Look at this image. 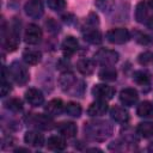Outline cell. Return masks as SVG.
I'll return each instance as SVG.
<instances>
[{
    "mask_svg": "<svg viewBox=\"0 0 153 153\" xmlns=\"http://www.w3.org/2000/svg\"><path fill=\"white\" fill-rule=\"evenodd\" d=\"M84 131L92 141H105L112 134V126L106 121H92L85 123Z\"/></svg>",
    "mask_w": 153,
    "mask_h": 153,
    "instance_id": "cell-1",
    "label": "cell"
},
{
    "mask_svg": "<svg viewBox=\"0 0 153 153\" xmlns=\"http://www.w3.org/2000/svg\"><path fill=\"white\" fill-rule=\"evenodd\" d=\"M59 84H60L62 91L71 96L81 97L84 94V90H85L84 82L81 80H78L71 72H65L60 76Z\"/></svg>",
    "mask_w": 153,
    "mask_h": 153,
    "instance_id": "cell-2",
    "label": "cell"
},
{
    "mask_svg": "<svg viewBox=\"0 0 153 153\" xmlns=\"http://www.w3.org/2000/svg\"><path fill=\"white\" fill-rule=\"evenodd\" d=\"M19 35H20V22L17 18L13 19L11 26L4 35V43L8 51H14L19 45Z\"/></svg>",
    "mask_w": 153,
    "mask_h": 153,
    "instance_id": "cell-3",
    "label": "cell"
},
{
    "mask_svg": "<svg viewBox=\"0 0 153 153\" xmlns=\"http://www.w3.org/2000/svg\"><path fill=\"white\" fill-rule=\"evenodd\" d=\"M8 74L11 75V78L13 79V81L18 85H25L30 76H29V71L26 69V67L20 63L19 61H14L8 67Z\"/></svg>",
    "mask_w": 153,
    "mask_h": 153,
    "instance_id": "cell-4",
    "label": "cell"
},
{
    "mask_svg": "<svg viewBox=\"0 0 153 153\" xmlns=\"http://www.w3.org/2000/svg\"><path fill=\"white\" fill-rule=\"evenodd\" d=\"M96 63L100 66H112L118 61V53L111 49H99L93 55Z\"/></svg>",
    "mask_w": 153,
    "mask_h": 153,
    "instance_id": "cell-5",
    "label": "cell"
},
{
    "mask_svg": "<svg viewBox=\"0 0 153 153\" xmlns=\"http://www.w3.org/2000/svg\"><path fill=\"white\" fill-rule=\"evenodd\" d=\"M106 39L112 44H123L130 39V32L126 27L111 29L106 32Z\"/></svg>",
    "mask_w": 153,
    "mask_h": 153,
    "instance_id": "cell-6",
    "label": "cell"
},
{
    "mask_svg": "<svg viewBox=\"0 0 153 153\" xmlns=\"http://www.w3.org/2000/svg\"><path fill=\"white\" fill-rule=\"evenodd\" d=\"M29 122L35 126L36 128H39V129H44V130H49L54 127V121L51 118V116H49L48 114L47 115H42V114H35L30 120Z\"/></svg>",
    "mask_w": 153,
    "mask_h": 153,
    "instance_id": "cell-7",
    "label": "cell"
},
{
    "mask_svg": "<svg viewBox=\"0 0 153 153\" xmlns=\"http://www.w3.org/2000/svg\"><path fill=\"white\" fill-rule=\"evenodd\" d=\"M152 8L149 7V4H148V0H142L137 4L136 8H135V19L139 22V23H142V24H146L147 20L151 18V16L153 13H151ZM153 12V11H152Z\"/></svg>",
    "mask_w": 153,
    "mask_h": 153,
    "instance_id": "cell-8",
    "label": "cell"
},
{
    "mask_svg": "<svg viewBox=\"0 0 153 153\" xmlns=\"http://www.w3.org/2000/svg\"><path fill=\"white\" fill-rule=\"evenodd\" d=\"M25 13L32 19H38L43 14V5L41 0H27L24 6Z\"/></svg>",
    "mask_w": 153,
    "mask_h": 153,
    "instance_id": "cell-9",
    "label": "cell"
},
{
    "mask_svg": "<svg viewBox=\"0 0 153 153\" xmlns=\"http://www.w3.org/2000/svg\"><path fill=\"white\" fill-rule=\"evenodd\" d=\"M92 94L94 96V98L100 99V100H109L114 97L115 94V90L105 84H98L94 85L92 88Z\"/></svg>",
    "mask_w": 153,
    "mask_h": 153,
    "instance_id": "cell-10",
    "label": "cell"
},
{
    "mask_svg": "<svg viewBox=\"0 0 153 153\" xmlns=\"http://www.w3.org/2000/svg\"><path fill=\"white\" fill-rule=\"evenodd\" d=\"M24 39L27 44H37L42 39V30L36 24H30L24 35Z\"/></svg>",
    "mask_w": 153,
    "mask_h": 153,
    "instance_id": "cell-11",
    "label": "cell"
},
{
    "mask_svg": "<svg viewBox=\"0 0 153 153\" xmlns=\"http://www.w3.org/2000/svg\"><path fill=\"white\" fill-rule=\"evenodd\" d=\"M120 100L126 106H133V105H135L137 103L139 94H137L136 90L127 87V88H124V90H122L120 92Z\"/></svg>",
    "mask_w": 153,
    "mask_h": 153,
    "instance_id": "cell-12",
    "label": "cell"
},
{
    "mask_svg": "<svg viewBox=\"0 0 153 153\" xmlns=\"http://www.w3.org/2000/svg\"><path fill=\"white\" fill-rule=\"evenodd\" d=\"M25 99L32 106H41L44 103L43 93L38 88H35V87H31L25 92Z\"/></svg>",
    "mask_w": 153,
    "mask_h": 153,
    "instance_id": "cell-13",
    "label": "cell"
},
{
    "mask_svg": "<svg viewBox=\"0 0 153 153\" xmlns=\"http://www.w3.org/2000/svg\"><path fill=\"white\" fill-rule=\"evenodd\" d=\"M108 111V104L105 100H96L93 102L88 109H87V115L91 116V117H98V116H102L104 115L105 112Z\"/></svg>",
    "mask_w": 153,
    "mask_h": 153,
    "instance_id": "cell-14",
    "label": "cell"
},
{
    "mask_svg": "<svg viewBox=\"0 0 153 153\" xmlns=\"http://www.w3.org/2000/svg\"><path fill=\"white\" fill-rule=\"evenodd\" d=\"M24 141L29 146H32V147H42L44 145V136L42 134H39L38 131L30 130V131H26L25 133Z\"/></svg>",
    "mask_w": 153,
    "mask_h": 153,
    "instance_id": "cell-15",
    "label": "cell"
},
{
    "mask_svg": "<svg viewBox=\"0 0 153 153\" xmlns=\"http://www.w3.org/2000/svg\"><path fill=\"white\" fill-rule=\"evenodd\" d=\"M61 48H62V51H63L65 56L68 57V56L73 55L78 50V48H79L78 39L75 37H73V36H68V37H66L63 39V42L61 44Z\"/></svg>",
    "mask_w": 153,
    "mask_h": 153,
    "instance_id": "cell-16",
    "label": "cell"
},
{
    "mask_svg": "<svg viewBox=\"0 0 153 153\" xmlns=\"http://www.w3.org/2000/svg\"><path fill=\"white\" fill-rule=\"evenodd\" d=\"M82 36H84V39L91 44H100L103 38H102V33L99 30L96 29V26H91V27H87L84 32H82Z\"/></svg>",
    "mask_w": 153,
    "mask_h": 153,
    "instance_id": "cell-17",
    "label": "cell"
},
{
    "mask_svg": "<svg viewBox=\"0 0 153 153\" xmlns=\"http://www.w3.org/2000/svg\"><path fill=\"white\" fill-rule=\"evenodd\" d=\"M63 108H65L63 102L60 98H55V99H51L50 102H48L44 110L49 116H57L63 111Z\"/></svg>",
    "mask_w": 153,
    "mask_h": 153,
    "instance_id": "cell-18",
    "label": "cell"
},
{
    "mask_svg": "<svg viewBox=\"0 0 153 153\" xmlns=\"http://www.w3.org/2000/svg\"><path fill=\"white\" fill-rule=\"evenodd\" d=\"M110 116H111V118H112L115 122H117V123L124 124V123H127V122L129 121V114H128V111H127L124 108H122V106H114V108H111V110H110Z\"/></svg>",
    "mask_w": 153,
    "mask_h": 153,
    "instance_id": "cell-19",
    "label": "cell"
},
{
    "mask_svg": "<svg viewBox=\"0 0 153 153\" xmlns=\"http://www.w3.org/2000/svg\"><path fill=\"white\" fill-rule=\"evenodd\" d=\"M57 131L65 137H74L78 131V127L73 122H62L57 126Z\"/></svg>",
    "mask_w": 153,
    "mask_h": 153,
    "instance_id": "cell-20",
    "label": "cell"
},
{
    "mask_svg": "<svg viewBox=\"0 0 153 153\" xmlns=\"http://www.w3.org/2000/svg\"><path fill=\"white\" fill-rule=\"evenodd\" d=\"M76 69L82 75H91L94 71V62L90 59H80L76 62Z\"/></svg>",
    "mask_w": 153,
    "mask_h": 153,
    "instance_id": "cell-21",
    "label": "cell"
},
{
    "mask_svg": "<svg viewBox=\"0 0 153 153\" xmlns=\"http://www.w3.org/2000/svg\"><path fill=\"white\" fill-rule=\"evenodd\" d=\"M47 147L51 151H63L67 147V143L61 136H50L47 140Z\"/></svg>",
    "mask_w": 153,
    "mask_h": 153,
    "instance_id": "cell-22",
    "label": "cell"
},
{
    "mask_svg": "<svg viewBox=\"0 0 153 153\" xmlns=\"http://www.w3.org/2000/svg\"><path fill=\"white\" fill-rule=\"evenodd\" d=\"M136 114L139 117H143V118H152L153 117V104L148 100L142 102L137 109H136Z\"/></svg>",
    "mask_w": 153,
    "mask_h": 153,
    "instance_id": "cell-23",
    "label": "cell"
},
{
    "mask_svg": "<svg viewBox=\"0 0 153 153\" xmlns=\"http://www.w3.org/2000/svg\"><path fill=\"white\" fill-rule=\"evenodd\" d=\"M98 76L100 80L104 81H114L117 78V72L111 66H103V68L98 73Z\"/></svg>",
    "mask_w": 153,
    "mask_h": 153,
    "instance_id": "cell-24",
    "label": "cell"
},
{
    "mask_svg": "<svg viewBox=\"0 0 153 153\" xmlns=\"http://www.w3.org/2000/svg\"><path fill=\"white\" fill-rule=\"evenodd\" d=\"M42 59V54L38 50H25L23 53V60L27 65H37Z\"/></svg>",
    "mask_w": 153,
    "mask_h": 153,
    "instance_id": "cell-25",
    "label": "cell"
},
{
    "mask_svg": "<svg viewBox=\"0 0 153 153\" xmlns=\"http://www.w3.org/2000/svg\"><path fill=\"white\" fill-rule=\"evenodd\" d=\"M136 133L142 137H152L153 136V122H142L137 126Z\"/></svg>",
    "mask_w": 153,
    "mask_h": 153,
    "instance_id": "cell-26",
    "label": "cell"
},
{
    "mask_svg": "<svg viewBox=\"0 0 153 153\" xmlns=\"http://www.w3.org/2000/svg\"><path fill=\"white\" fill-rule=\"evenodd\" d=\"M133 79L136 84L145 86V85H148L151 82V74L146 71H136L133 74Z\"/></svg>",
    "mask_w": 153,
    "mask_h": 153,
    "instance_id": "cell-27",
    "label": "cell"
},
{
    "mask_svg": "<svg viewBox=\"0 0 153 153\" xmlns=\"http://www.w3.org/2000/svg\"><path fill=\"white\" fill-rule=\"evenodd\" d=\"M81 111H82V110H81L80 104H78V103H75V102H69V103H67L66 106H65V112H66L68 116H71V117H80Z\"/></svg>",
    "mask_w": 153,
    "mask_h": 153,
    "instance_id": "cell-28",
    "label": "cell"
},
{
    "mask_svg": "<svg viewBox=\"0 0 153 153\" xmlns=\"http://www.w3.org/2000/svg\"><path fill=\"white\" fill-rule=\"evenodd\" d=\"M5 108L13 112H19L23 109V103L18 98H10L8 100L5 102Z\"/></svg>",
    "mask_w": 153,
    "mask_h": 153,
    "instance_id": "cell-29",
    "label": "cell"
},
{
    "mask_svg": "<svg viewBox=\"0 0 153 153\" xmlns=\"http://www.w3.org/2000/svg\"><path fill=\"white\" fill-rule=\"evenodd\" d=\"M134 38H135V41L137 43H140L142 45H148V44H151L153 42V38L151 36H148V35H146L143 32H140V31H135L134 32Z\"/></svg>",
    "mask_w": 153,
    "mask_h": 153,
    "instance_id": "cell-30",
    "label": "cell"
},
{
    "mask_svg": "<svg viewBox=\"0 0 153 153\" xmlns=\"http://www.w3.org/2000/svg\"><path fill=\"white\" fill-rule=\"evenodd\" d=\"M114 4H115L114 0H96V6L103 12H108L112 10Z\"/></svg>",
    "mask_w": 153,
    "mask_h": 153,
    "instance_id": "cell-31",
    "label": "cell"
},
{
    "mask_svg": "<svg viewBox=\"0 0 153 153\" xmlns=\"http://www.w3.org/2000/svg\"><path fill=\"white\" fill-rule=\"evenodd\" d=\"M47 4L53 11H62L66 7V0H47Z\"/></svg>",
    "mask_w": 153,
    "mask_h": 153,
    "instance_id": "cell-32",
    "label": "cell"
},
{
    "mask_svg": "<svg viewBox=\"0 0 153 153\" xmlns=\"http://www.w3.org/2000/svg\"><path fill=\"white\" fill-rule=\"evenodd\" d=\"M11 91V84L10 81L6 80V74H5V69L2 72V81H1V97H5L10 93Z\"/></svg>",
    "mask_w": 153,
    "mask_h": 153,
    "instance_id": "cell-33",
    "label": "cell"
},
{
    "mask_svg": "<svg viewBox=\"0 0 153 153\" xmlns=\"http://www.w3.org/2000/svg\"><path fill=\"white\" fill-rule=\"evenodd\" d=\"M152 60H153V55L149 51H145V53H142V54L139 55V62L141 65H147Z\"/></svg>",
    "mask_w": 153,
    "mask_h": 153,
    "instance_id": "cell-34",
    "label": "cell"
},
{
    "mask_svg": "<svg viewBox=\"0 0 153 153\" xmlns=\"http://www.w3.org/2000/svg\"><path fill=\"white\" fill-rule=\"evenodd\" d=\"M45 25H47L48 30L51 31V32H59V31H60V26H59V24H57L54 19H49V20L45 23Z\"/></svg>",
    "mask_w": 153,
    "mask_h": 153,
    "instance_id": "cell-35",
    "label": "cell"
},
{
    "mask_svg": "<svg viewBox=\"0 0 153 153\" xmlns=\"http://www.w3.org/2000/svg\"><path fill=\"white\" fill-rule=\"evenodd\" d=\"M146 25L148 26V27H151V29H153V14L151 16V18L147 20V23H146Z\"/></svg>",
    "mask_w": 153,
    "mask_h": 153,
    "instance_id": "cell-36",
    "label": "cell"
},
{
    "mask_svg": "<svg viewBox=\"0 0 153 153\" xmlns=\"http://www.w3.org/2000/svg\"><path fill=\"white\" fill-rule=\"evenodd\" d=\"M148 4H149V7H151L152 11H153V0H148Z\"/></svg>",
    "mask_w": 153,
    "mask_h": 153,
    "instance_id": "cell-37",
    "label": "cell"
},
{
    "mask_svg": "<svg viewBox=\"0 0 153 153\" xmlns=\"http://www.w3.org/2000/svg\"><path fill=\"white\" fill-rule=\"evenodd\" d=\"M148 151H151V152H153V142H152V143H151V145L148 146Z\"/></svg>",
    "mask_w": 153,
    "mask_h": 153,
    "instance_id": "cell-38",
    "label": "cell"
}]
</instances>
